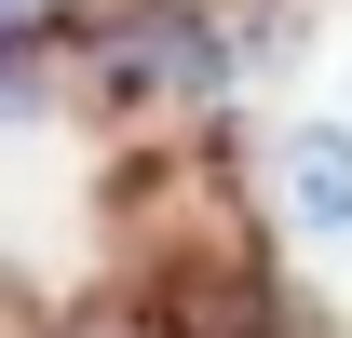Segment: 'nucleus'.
<instances>
[{
  "label": "nucleus",
  "instance_id": "f257e3e1",
  "mask_svg": "<svg viewBox=\"0 0 352 338\" xmlns=\"http://www.w3.org/2000/svg\"><path fill=\"white\" fill-rule=\"evenodd\" d=\"M109 82L163 109V95H217L230 68H217V27L204 14H135V27H109Z\"/></svg>",
  "mask_w": 352,
  "mask_h": 338
},
{
  "label": "nucleus",
  "instance_id": "f03ea898",
  "mask_svg": "<svg viewBox=\"0 0 352 338\" xmlns=\"http://www.w3.org/2000/svg\"><path fill=\"white\" fill-rule=\"evenodd\" d=\"M271 176H285V216L311 244H352V122H298L271 149Z\"/></svg>",
  "mask_w": 352,
  "mask_h": 338
},
{
  "label": "nucleus",
  "instance_id": "7ed1b4c3",
  "mask_svg": "<svg viewBox=\"0 0 352 338\" xmlns=\"http://www.w3.org/2000/svg\"><path fill=\"white\" fill-rule=\"evenodd\" d=\"M41 14H54V0H0V41H28V27H41Z\"/></svg>",
  "mask_w": 352,
  "mask_h": 338
}]
</instances>
